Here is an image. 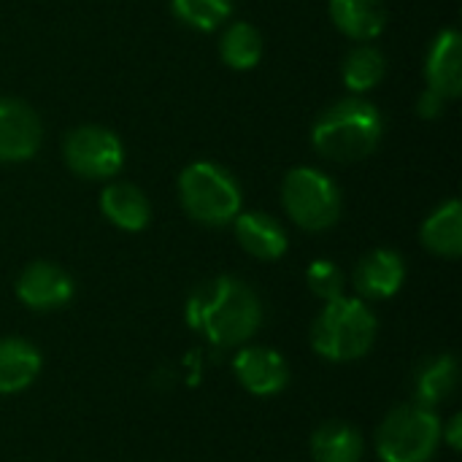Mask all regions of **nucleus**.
<instances>
[{
    "label": "nucleus",
    "instance_id": "nucleus-7",
    "mask_svg": "<svg viewBox=\"0 0 462 462\" xmlns=\"http://www.w3.org/2000/svg\"><path fill=\"white\" fill-rule=\"evenodd\" d=\"M68 168L81 179H111L125 165V146L116 133L100 125H81L68 133L62 146Z\"/></svg>",
    "mask_w": 462,
    "mask_h": 462
},
{
    "label": "nucleus",
    "instance_id": "nucleus-17",
    "mask_svg": "<svg viewBox=\"0 0 462 462\" xmlns=\"http://www.w3.org/2000/svg\"><path fill=\"white\" fill-rule=\"evenodd\" d=\"M420 238L428 252L439 257H460L462 254V206L457 198L439 206L422 225Z\"/></svg>",
    "mask_w": 462,
    "mask_h": 462
},
{
    "label": "nucleus",
    "instance_id": "nucleus-21",
    "mask_svg": "<svg viewBox=\"0 0 462 462\" xmlns=\"http://www.w3.org/2000/svg\"><path fill=\"white\" fill-rule=\"evenodd\" d=\"M384 73H387V60H384V54L376 46H355L346 54L344 68H341L344 84L355 95L379 87Z\"/></svg>",
    "mask_w": 462,
    "mask_h": 462
},
{
    "label": "nucleus",
    "instance_id": "nucleus-18",
    "mask_svg": "<svg viewBox=\"0 0 462 462\" xmlns=\"http://www.w3.org/2000/svg\"><path fill=\"white\" fill-rule=\"evenodd\" d=\"M311 457L317 462H360L363 436L346 422H325L311 436Z\"/></svg>",
    "mask_w": 462,
    "mask_h": 462
},
{
    "label": "nucleus",
    "instance_id": "nucleus-5",
    "mask_svg": "<svg viewBox=\"0 0 462 462\" xmlns=\"http://www.w3.org/2000/svg\"><path fill=\"white\" fill-rule=\"evenodd\" d=\"M441 441V422L433 409L420 403L393 409L379 433L376 452L384 462H430Z\"/></svg>",
    "mask_w": 462,
    "mask_h": 462
},
{
    "label": "nucleus",
    "instance_id": "nucleus-16",
    "mask_svg": "<svg viewBox=\"0 0 462 462\" xmlns=\"http://www.w3.org/2000/svg\"><path fill=\"white\" fill-rule=\"evenodd\" d=\"M41 374V352L22 338H0V395L27 390Z\"/></svg>",
    "mask_w": 462,
    "mask_h": 462
},
{
    "label": "nucleus",
    "instance_id": "nucleus-22",
    "mask_svg": "<svg viewBox=\"0 0 462 462\" xmlns=\"http://www.w3.org/2000/svg\"><path fill=\"white\" fill-rule=\"evenodd\" d=\"M171 8L176 19H181L192 30L211 32L230 19L233 0H171Z\"/></svg>",
    "mask_w": 462,
    "mask_h": 462
},
{
    "label": "nucleus",
    "instance_id": "nucleus-10",
    "mask_svg": "<svg viewBox=\"0 0 462 462\" xmlns=\"http://www.w3.org/2000/svg\"><path fill=\"white\" fill-rule=\"evenodd\" d=\"M16 298L35 311H51L73 298V279L54 263H32L16 282Z\"/></svg>",
    "mask_w": 462,
    "mask_h": 462
},
{
    "label": "nucleus",
    "instance_id": "nucleus-12",
    "mask_svg": "<svg viewBox=\"0 0 462 462\" xmlns=\"http://www.w3.org/2000/svg\"><path fill=\"white\" fill-rule=\"evenodd\" d=\"M428 89L439 92L441 97H457L462 92V38L455 27L441 30L430 46L428 65Z\"/></svg>",
    "mask_w": 462,
    "mask_h": 462
},
{
    "label": "nucleus",
    "instance_id": "nucleus-8",
    "mask_svg": "<svg viewBox=\"0 0 462 462\" xmlns=\"http://www.w3.org/2000/svg\"><path fill=\"white\" fill-rule=\"evenodd\" d=\"M43 130L38 114L16 100L3 97L0 100V162H22L30 160L41 146Z\"/></svg>",
    "mask_w": 462,
    "mask_h": 462
},
{
    "label": "nucleus",
    "instance_id": "nucleus-19",
    "mask_svg": "<svg viewBox=\"0 0 462 462\" xmlns=\"http://www.w3.org/2000/svg\"><path fill=\"white\" fill-rule=\"evenodd\" d=\"M457 387V360L452 355H441L430 363L422 365V371L417 374V403L425 409H436L439 403H444Z\"/></svg>",
    "mask_w": 462,
    "mask_h": 462
},
{
    "label": "nucleus",
    "instance_id": "nucleus-20",
    "mask_svg": "<svg viewBox=\"0 0 462 462\" xmlns=\"http://www.w3.org/2000/svg\"><path fill=\"white\" fill-rule=\"evenodd\" d=\"M222 60L236 70H252L263 60V35L249 22H233L219 41Z\"/></svg>",
    "mask_w": 462,
    "mask_h": 462
},
{
    "label": "nucleus",
    "instance_id": "nucleus-15",
    "mask_svg": "<svg viewBox=\"0 0 462 462\" xmlns=\"http://www.w3.org/2000/svg\"><path fill=\"white\" fill-rule=\"evenodd\" d=\"M330 19L344 35L371 41L387 27V5L384 0H330Z\"/></svg>",
    "mask_w": 462,
    "mask_h": 462
},
{
    "label": "nucleus",
    "instance_id": "nucleus-11",
    "mask_svg": "<svg viewBox=\"0 0 462 462\" xmlns=\"http://www.w3.org/2000/svg\"><path fill=\"white\" fill-rule=\"evenodd\" d=\"M403 279H406L403 257L393 249H374L355 268V290L360 292V298H371V300H387L398 295Z\"/></svg>",
    "mask_w": 462,
    "mask_h": 462
},
{
    "label": "nucleus",
    "instance_id": "nucleus-13",
    "mask_svg": "<svg viewBox=\"0 0 462 462\" xmlns=\"http://www.w3.org/2000/svg\"><path fill=\"white\" fill-rule=\"evenodd\" d=\"M236 238L238 244L257 260H279L287 252V233L284 227L263 214V211H246L236 219Z\"/></svg>",
    "mask_w": 462,
    "mask_h": 462
},
{
    "label": "nucleus",
    "instance_id": "nucleus-3",
    "mask_svg": "<svg viewBox=\"0 0 462 462\" xmlns=\"http://www.w3.org/2000/svg\"><path fill=\"white\" fill-rule=\"evenodd\" d=\"M379 322L365 300L336 298L328 300L311 328V346L319 357L333 363H352L371 352Z\"/></svg>",
    "mask_w": 462,
    "mask_h": 462
},
{
    "label": "nucleus",
    "instance_id": "nucleus-2",
    "mask_svg": "<svg viewBox=\"0 0 462 462\" xmlns=\"http://www.w3.org/2000/svg\"><path fill=\"white\" fill-rule=\"evenodd\" d=\"M382 135H384L382 111L357 95L325 108L311 127L314 149L336 162H357L374 154Z\"/></svg>",
    "mask_w": 462,
    "mask_h": 462
},
{
    "label": "nucleus",
    "instance_id": "nucleus-23",
    "mask_svg": "<svg viewBox=\"0 0 462 462\" xmlns=\"http://www.w3.org/2000/svg\"><path fill=\"white\" fill-rule=\"evenodd\" d=\"M306 284L325 303L344 295V273L333 260H314L306 271Z\"/></svg>",
    "mask_w": 462,
    "mask_h": 462
},
{
    "label": "nucleus",
    "instance_id": "nucleus-24",
    "mask_svg": "<svg viewBox=\"0 0 462 462\" xmlns=\"http://www.w3.org/2000/svg\"><path fill=\"white\" fill-rule=\"evenodd\" d=\"M444 108H447V97H441V95L433 92V89H425V92L420 95V100H417V114H420L422 119H439V116L444 114Z\"/></svg>",
    "mask_w": 462,
    "mask_h": 462
},
{
    "label": "nucleus",
    "instance_id": "nucleus-1",
    "mask_svg": "<svg viewBox=\"0 0 462 462\" xmlns=\"http://www.w3.org/2000/svg\"><path fill=\"white\" fill-rule=\"evenodd\" d=\"M187 325L217 349L246 344L263 325V306L252 287L233 276L200 284L187 300Z\"/></svg>",
    "mask_w": 462,
    "mask_h": 462
},
{
    "label": "nucleus",
    "instance_id": "nucleus-9",
    "mask_svg": "<svg viewBox=\"0 0 462 462\" xmlns=\"http://www.w3.org/2000/svg\"><path fill=\"white\" fill-rule=\"evenodd\" d=\"M233 371H236L238 384L257 398L279 395L290 384V368H287L284 357L268 346L241 349L233 360Z\"/></svg>",
    "mask_w": 462,
    "mask_h": 462
},
{
    "label": "nucleus",
    "instance_id": "nucleus-25",
    "mask_svg": "<svg viewBox=\"0 0 462 462\" xmlns=\"http://www.w3.org/2000/svg\"><path fill=\"white\" fill-rule=\"evenodd\" d=\"M441 436H444V441L455 449V452H460L462 449V417L460 414H455L452 420H449V425H447V430L441 428Z\"/></svg>",
    "mask_w": 462,
    "mask_h": 462
},
{
    "label": "nucleus",
    "instance_id": "nucleus-14",
    "mask_svg": "<svg viewBox=\"0 0 462 462\" xmlns=\"http://www.w3.org/2000/svg\"><path fill=\"white\" fill-rule=\"evenodd\" d=\"M100 211L111 225H116L119 230H127V233H141L152 219V206H149L146 195L135 184H127V181L108 184L103 189Z\"/></svg>",
    "mask_w": 462,
    "mask_h": 462
},
{
    "label": "nucleus",
    "instance_id": "nucleus-6",
    "mask_svg": "<svg viewBox=\"0 0 462 462\" xmlns=\"http://www.w3.org/2000/svg\"><path fill=\"white\" fill-rule=\"evenodd\" d=\"M282 203L290 219L311 233L330 230L341 217V192L336 181L317 168H292L284 176Z\"/></svg>",
    "mask_w": 462,
    "mask_h": 462
},
{
    "label": "nucleus",
    "instance_id": "nucleus-4",
    "mask_svg": "<svg viewBox=\"0 0 462 462\" xmlns=\"http://www.w3.org/2000/svg\"><path fill=\"white\" fill-rule=\"evenodd\" d=\"M179 198L184 211L208 227H222L241 214V187L230 171L200 160L181 171Z\"/></svg>",
    "mask_w": 462,
    "mask_h": 462
}]
</instances>
